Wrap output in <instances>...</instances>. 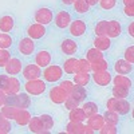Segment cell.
<instances>
[{
  "label": "cell",
  "instance_id": "ee69618b",
  "mask_svg": "<svg viewBox=\"0 0 134 134\" xmlns=\"http://www.w3.org/2000/svg\"><path fill=\"white\" fill-rule=\"evenodd\" d=\"M16 109H18V107H15V106L3 105L2 107H0V111H2V114H3L7 119H12V121H14V115H15Z\"/></svg>",
  "mask_w": 134,
  "mask_h": 134
},
{
  "label": "cell",
  "instance_id": "f35d334b",
  "mask_svg": "<svg viewBox=\"0 0 134 134\" xmlns=\"http://www.w3.org/2000/svg\"><path fill=\"white\" fill-rule=\"evenodd\" d=\"M39 118H40L42 124H43V127L46 129L48 133L52 131V129H54V126H55V118H54L51 114H48V113H43V114H40Z\"/></svg>",
  "mask_w": 134,
  "mask_h": 134
},
{
  "label": "cell",
  "instance_id": "7402d4cb",
  "mask_svg": "<svg viewBox=\"0 0 134 134\" xmlns=\"http://www.w3.org/2000/svg\"><path fill=\"white\" fill-rule=\"evenodd\" d=\"M79 57H82V55H78V57H67V58H63L62 62H59L66 75H70L71 76L72 74H75L76 63H78Z\"/></svg>",
  "mask_w": 134,
  "mask_h": 134
},
{
  "label": "cell",
  "instance_id": "4dcf8cb0",
  "mask_svg": "<svg viewBox=\"0 0 134 134\" xmlns=\"http://www.w3.org/2000/svg\"><path fill=\"white\" fill-rule=\"evenodd\" d=\"M85 122H86V124H87L88 126H90V127H93V129L95 130V133H98V130L103 126L105 119H103L102 113H97V114H94V115L87 117Z\"/></svg>",
  "mask_w": 134,
  "mask_h": 134
},
{
  "label": "cell",
  "instance_id": "4316f807",
  "mask_svg": "<svg viewBox=\"0 0 134 134\" xmlns=\"http://www.w3.org/2000/svg\"><path fill=\"white\" fill-rule=\"evenodd\" d=\"M81 107L83 109L86 117H90V115H94L97 113H100V106L98 102H95V100L93 99H86L85 102L81 103Z\"/></svg>",
  "mask_w": 134,
  "mask_h": 134
},
{
  "label": "cell",
  "instance_id": "8d00e7d4",
  "mask_svg": "<svg viewBox=\"0 0 134 134\" xmlns=\"http://www.w3.org/2000/svg\"><path fill=\"white\" fill-rule=\"evenodd\" d=\"M83 125H85V122L69 121V122L64 125V131H66V133H70V134H82Z\"/></svg>",
  "mask_w": 134,
  "mask_h": 134
},
{
  "label": "cell",
  "instance_id": "74e56055",
  "mask_svg": "<svg viewBox=\"0 0 134 134\" xmlns=\"http://www.w3.org/2000/svg\"><path fill=\"white\" fill-rule=\"evenodd\" d=\"M106 30H107V19H99L95 21V24L93 27V34L94 36H102L106 35Z\"/></svg>",
  "mask_w": 134,
  "mask_h": 134
},
{
  "label": "cell",
  "instance_id": "f1b7e54d",
  "mask_svg": "<svg viewBox=\"0 0 134 134\" xmlns=\"http://www.w3.org/2000/svg\"><path fill=\"white\" fill-rule=\"evenodd\" d=\"M20 91H23V82L19 76H9L8 81V88L5 94H19Z\"/></svg>",
  "mask_w": 134,
  "mask_h": 134
},
{
  "label": "cell",
  "instance_id": "7c38bea8",
  "mask_svg": "<svg viewBox=\"0 0 134 134\" xmlns=\"http://www.w3.org/2000/svg\"><path fill=\"white\" fill-rule=\"evenodd\" d=\"M46 95L50 99V102L54 103V105H63L64 100L67 99V97H69V94H67L58 83L57 85H50Z\"/></svg>",
  "mask_w": 134,
  "mask_h": 134
},
{
  "label": "cell",
  "instance_id": "7a4b0ae2",
  "mask_svg": "<svg viewBox=\"0 0 134 134\" xmlns=\"http://www.w3.org/2000/svg\"><path fill=\"white\" fill-rule=\"evenodd\" d=\"M58 52L60 54L62 58L83 55L81 42L78 39H74L69 35H66V34H63L58 40Z\"/></svg>",
  "mask_w": 134,
  "mask_h": 134
},
{
  "label": "cell",
  "instance_id": "52a82bcc",
  "mask_svg": "<svg viewBox=\"0 0 134 134\" xmlns=\"http://www.w3.org/2000/svg\"><path fill=\"white\" fill-rule=\"evenodd\" d=\"M48 86L50 85L43 78H38V79L23 82V91H26L27 94H30L34 98H40L43 95H46Z\"/></svg>",
  "mask_w": 134,
  "mask_h": 134
},
{
  "label": "cell",
  "instance_id": "d4e9b609",
  "mask_svg": "<svg viewBox=\"0 0 134 134\" xmlns=\"http://www.w3.org/2000/svg\"><path fill=\"white\" fill-rule=\"evenodd\" d=\"M83 57L90 62V63H94L99 59H102L103 57H106V54H103L102 51H99L98 48H95L93 44H90L85 51H83Z\"/></svg>",
  "mask_w": 134,
  "mask_h": 134
},
{
  "label": "cell",
  "instance_id": "5bb4252c",
  "mask_svg": "<svg viewBox=\"0 0 134 134\" xmlns=\"http://www.w3.org/2000/svg\"><path fill=\"white\" fill-rule=\"evenodd\" d=\"M124 35V24L119 19H107V30L106 36H109L111 40H118Z\"/></svg>",
  "mask_w": 134,
  "mask_h": 134
},
{
  "label": "cell",
  "instance_id": "db71d44e",
  "mask_svg": "<svg viewBox=\"0 0 134 134\" xmlns=\"http://www.w3.org/2000/svg\"><path fill=\"white\" fill-rule=\"evenodd\" d=\"M98 2H99V0H86V3L91 7V9H95V8H97Z\"/></svg>",
  "mask_w": 134,
  "mask_h": 134
},
{
  "label": "cell",
  "instance_id": "d590c367",
  "mask_svg": "<svg viewBox=\"0 0 134 134\" xmlns=\"http://www.w3.org/2000/svg\"><path fill=\"white\" fill-rule=\"evenodd\" d=\"M69 121H74V122H85L86 121V114H85V111L81 106H78L75 109H71L69 110Z\"/></svg>",
  "mask_w": 134,
  "mask_h": 134
},
{
  "label": "cell",
  "instance_id": "681fc988",
  "mask_svg": "<svg viewBox=\"0 0 134 134\" xmlns=\"http://www.w3.org/2000/svg\"><path fill=\"white\" fill-rule=\"evenodd\" d=\"M124 34H126V35L130 38V40L133 42V38H134V21L133 20L127 21V24L124 27Z\"/></svg>",
  "mask_w": 134,
  "mask_h": 134
},
{
  "label": "cell",
  "instance_id": "f5cc1de1",
  "mask_svg": "<svg viewBox=\"0 0 134 134\" xmlns=\"http://www.w3.org/2000/svg\"><path fill=\"white\" fill-rule=\"evenodd\" d=\"M119 2V7L124 5H134V0H118Z\"/></svg>",
  "mask_w": 134,
  "mask_h": 134
},
{
  "label": "cell",
  "instance_id": "277c9868",
  "mask_svg": "<svg viewBox=\"0 0 134 134\" xmlns=\"http://www.w3.org/2000/svg\"><path fill=\"white\" fill-rule=\"evenodd\" d=\"M54 15H55V8L51 5H39L34 9L32 12V21H36L39 24H43L48 28L52 27L54 21Z\"/></svg>",
  "mask_w": 134,
  "mask_h": 134
},
{
  "label": "cell",
  "instance_id": "44dd1931",
  "mask_svg": "<svg viewBox=\"0 0 134 134\" xmlns=\"http://www.w3.org/2000/svg\"><path fill=\"white\" fill-rule=\"evenodd\" d=\"M111 85H113V86H119V87H125V88H129V90H133V78L130 75L113 74V78H111Z\"/></svg>",
  "mask_w": 134,
  "mask_h": 134
},
{
  "label": "cell",
  "instance_id": "9f6ffc18",
  "mask_svg": "<svg viewBox=\"0 0 134 134\" xmlns=\"http://www.w3.org/2000/svg\"><path fill=\"white\" fill-rule=\"evenodd\" d=\"M0 34H2V32H0Z\"/></svg>",
  "mask_w": 134,
  "mask_h": 134
},
{
  "label": "cell",
  "instance_id": "9c48e42d",
  "mask_svg": "<svg viewBox=\"0 0 134 134\" xmlns=\"http://www.w3.org/2000/svg\"><path fill=\"white\" fill-rule=\"evenodd\" d=\"M42 71H43L42 67H39L38 64H35L32 60H28V62H24L23 70H21L19 78L21 79V82L38 79V78H42Z\"/></svg>",
  "mask_w": 134,
  "mask_h": 134
},
{
  "label": "cell",
  "instance_id": "f546056e",
  "mask_svg": "<svg viewBox=\"0 0 134 134\" xmlns=\"http://www.w3.org/2000/svg\"><path fill=\"white\" fill-rule=\"evenodd\" d=\"M71 79L75 85L88 87L91 85V72H75L71 75Z\"/></svg>",
  "mask_w": 134,
  "mask_h": 134
},
{
  "label": "cell",
  "instance_id": "9a60e30c",
  "mask_svg": "<svg viewBox=\"0 0 134 134\" xmlns=\"http://www.w3.org/2000/svg\"><path fill=\"white\" fill-rule=\"evenodd\" d=\"M111 71L113 74L121 75H133V63H129L124 58H117L111 62Z\"/></svg>",
  "mask_w": 134,
  "mask_h": 134
},
{
  "label": "cell",
  "instance_id": "f907efd6",
  "mask_svg": "<svg viewBox=\"0 0 134 134\" xmlns=\"http://www.w3.org/2000/svg\"><path fill=\"white\" fill-rule=\"evenodd\" d=\"M74 2H75V0H58V8H63V9L71 11Z\"/></svg>",
  "mask_w": 134,
  "mask_h": 134
},
{
  "label": "cell",
  "instance_id": "7bdbcfd3",
  "mask_svg": "<svg viewBox=\"0 0 134 134\" xmlns=\"http://www.w3.org/2000/svg\"><path fill=\"white\" fill-rule=\"evenodd\" d=\"M12 55H14L12 50H0V70H3L5 67V64L8 63Z\"/></svg>",
  "mask_w": 134,
  "mask_h": 134
},
{
  "label": "cell",
  "instance_id": "ab89813d",
  "mask_svg": "<svg viewBox=\"0 0 134 134\" xmlns=\"http://www.w3.org/2000/svg\"><path fill=\"white\" fill-rule=\"evenodd\" d=\"M75 72H91V63L88 62L83 55L79 57V59H78Z\"/></svg>",
  "mask_w": 134,
  "mask_h": 134
},
{
  "label": "cell",
  "instance_id": "cb8c5ba5",
  "mask_svg": "<svg viewBox=\"0 0 134 134\" xmlns=\"http://www.w3.org/2000/svg\"><path fill=\"white\" fill-rule=\"evenodd\" d=\"M15 43L16 38L14 36V34H0V50H15ZM15 52V51H14Z\"/></svg>",
  "mask_w": 134,
  "mask_h": 134
},
{
  "label": "cell",
  "instance_id": "6da1fadb",
  "mask_svg": "<svg viewBox=\"0 0 134 134\" xmlns=\"http://www.w3.org/2000/svg\"><path fill=\"white\" fill-rule=\"evenodd\" d=\"M40 47V42H36L28 36H26L23 32L21 35H19L16 38V43H15V52L19 57L23 59L24 62H28L32 59L34 54L36 52V50Z\"/></svg>",
  "mask_w": 134,
  "mask_h": 134
},
{
  "label": "cell",
  "instance_id": "83f0119b",
  "mask_svg": "<svg viewBox=\"0 0 134 134\" xmlns=\"http://www.w3.org/2000/svg\"><path fill=\"white\" fill-rule=\"evenodd\" d=\"M111 62H113V59L107 58V55H106L102 59L91 63V72H100V71L111 70Z\"/></svg>",
  "mask_w": 134,
  "mask_h": 134
},
{
  "label": "cell",
  "instance_id": "30bf717a",
  "mask_svg": "<svg viewBox=\"0 0 134 134\" xmlns=\"http://www.w3.org/2000/svg\"><path fill=\"white\" fill-rule=\"evenodd\" d=\"M35 64H38L39 67L44 69V67H47L48 64H51L55 58H54V52L50 50V48H46V47H39L36 50V52L34 54V57L31 59Z\"/></svg>",
  "mask_w": 134,
  "mask_h": 134
},
{
  "label": "cell",
  "instance_id": "836d02e7",
  "mask_svg": "<svg viewBox=\"0 0 134 134\" xmlns=\"http://www.w3.org/2000/svg\"><path fill=\"white\" fill-rule=\"evenodd\" d=\"M15 122L12 119H7L2 111H0V134H8V133H12L15 129Z\"/></svg>",
  "mask_w": 134,
  "mask_h": 134
},
{
  "label": "cell",
  "instance_id": "c3c4849f",
  "mask_svg": "<svg viewBox=\"0 0 134 134\" xmlns=\"http://www.w3.org/2000/svg\"><path fill=\"white\" fill-rule=\"evenodd\" d=\"M8 81H9V75H7L5 72H0V90H3L4 93L8 88Z\"/></svg>",
  "mask_w": 134,
  "mask_h": 134
},
{
  "label": "cell",
  "instance_id": "ac0fdd59",
  "mask_svg": "<svg viewBox=\"0 0 134 134\" xmlns=\"http://www.w3.org/2000/svg\"><path fill=\"white\" fill-rule=\"evenodd\" d=\"M32 115L34 114H32L31 109H20V107H18L16 111H15V115H14L15 126L16 127H27Z\"/></svg>",
  "mask_w": 134,
  "mask_h": 134
},
{
  "label": "cell",
  "instance_id": "8992f818",
  "mask_svg": "<svg viewBox=\"0 0 134 134\" xmlns=\"http://www.w3.org/2000/svg\"><path fill=\"white\" fill-rule=\"evenodd\" d=\"M64 76H66V74H64V71L62 69L60 63H58V62H52L47 67H44L43 71H42V78L48 85H57V83H59Z\"/></svg>",
  "mask_w": 134,
  "mask_h": 134
},
{
  "label": "cell",
  "instance_id": "bcb514c9",
  "mask_svg": "<svg viewBox=\"0 0 134 134\" xmlns=\"http://www.w3.org/2000/svg\"><path fill=\"white\" fill-rule=\"evenodd\" d=\"M122 58L125 60H127L129 63H134V46L133 44H129L125 48L124 54H122Z\"/></svg>",
  "mask_w": 134,
  "mask_h": 134
},
{
  "label": "cell",
  "instance_id": "3957f363",
  "mask_svg": "<svg viewBox=\"0 0 134 134\" xmlns=\"http://www.w3.org/2000/svg\"><path fill=\"white\" fill-rule=\"evenodd\" d=\"M64 34L78 40L86 38L90 34V20L87 18H74Z\"/></svg>",
  "mask_w": 134,
  "mask_h": 134
},
{
  "label": "cell",
  "instance_id": "2e32d148",
  "mask_svg": "<svg viewBox=\"0 0 134 134\" xmlns=\"http://www.w3.org/2000/svg\"><path fill=\"white\" fill-rule=\"evenodd\" d=\"M91 44H93L95 48H98L99 51H102L103 54L107 55V54H110L111 51H113L115 42L111 40L106 35H102V36H94L93 40H91Z\"/></svg>",
  "mask_w": 134,
  "mask_h": 134
},
{
  "label": "cell",
  "instance_id": "ba28073f",
  "mask_svg": "<svg viewBox=\"0 0 134 134\" xmlns=\"http://www.w3.org/2000/svg\"><path fill=\"white\" fill-rule=\"evenodd\" d=\"M23 34L26 36L36 40V42H43L48 36L50 34V28L43 26V24H39L36 21H30V23L24 27L23 30Z\"/></svg>",
  "mask_w": 134,
  "mask_h": 134
},
{
  "label": "cell",
  "instance_id": "ffe728a7",
  "mask_svg": "<svg viewBox=\"0 0 134 134\" xmlns=\"http://www.w3.org/2000/svg\"><path fill=\"white\" fill-rule=\"evenodd\" d=\"M114 111H117L122 118L127 117L131 113V99L130 98H121V99L117 98Z\"/></svg>",
  "mask_w": 134,
  "mask_h": 134
},
{
  "label": "cell",
  "instance_id": "603a6c76",
  "mask_svg": "<svg viewBox=\"0 0 134 134\" xmlns=\"http://www.w3.org/2000/svg\"><path fill=\"white\" fill-rule=\"evenodd\" d=\"M27 131L34 133V134H43V133H48L46 129L43 127V124L39 118V115H32L28 125H27Z\"/></svg>",
  "mask_w": 134,
  "mask_h": 134
},
{
  "label": "cell",
  "instance_id": "7dc6e473",
  "mask_svg": "<svg viewBox=\"0 0 134 134\" xmlns=\"http://www.w3.org/2000/svg\"><path fill=\"white\" fill-rule=\"evenodd\" d=\"M63 106H64V109H67V110H71V109H75V107H78V106H81V103L78 102L76 99H74L71 95H69V97H67V99L64 100Z\"/></svg>",
  "mask_w": 134,
  "mask_h": 134
},
{
  "label": "cell",
  "instance_id": "8fae6325",
  "mask_svg": "<svg viewBox=\"0 0 134 134\" xmlns=\"http://www.w3.org/2000/svg\"><path fill=\"white\" fill-rule=\"evenodd\" d=\"M23 66H24V60L16 52H14V55L11 57V59L3 69V72H5L9 76H19L21 70H23Z\"/></svg>",
  "mask_w": 134,
  "mask_h": 134
},
{
  "label": "cell",
  "instance_id": "4fadbf2b",
  "mask_svg": "<svg viewBox=\"0 0 134 134\" xmlns=\"http://www.w3.org/2000/svg\"><path fill=\"white\" fill-rule=\"evenodd\" d=\"M18 24V20L14 12H4L0 15V32L4 34H14L15 28Z\"/></svg>",
  "mask_w": 134,
  "mask_h": 134
},
{
  "label": "cell",
  "instance_id": "b9f144b4",
  "mask_svg": "<svg viewBox=\"0 0 134 134\" xmlns=\"http://www.w3.org/2000/svg\"><path fill=\"white\" fill-rule=\"evenodd\" d=\"M58 85H59V86H60V87H62L63 90H64L67 94H69V95L72 93L74 87H75V83L72 82V79H71V78H67V75L63 78V79H62V81H60Z\"/></svg>",
  "mask_w": 134,
  "mask_h": 134
},
{
  "label": "cell",
  "instance_id": "d6a6232c",
  "mask_svg": "<svg viewBox=\"0 0 134 134\" xmlns=\"http://www.w3.org/2000/svg\"><path fill=\"white\" fill-rule=\"evenodd\" d=\"M97 8H99L103 12H111L119 8V2L118 0H99Z\"/></svg>",
  "mask_w": 134,
  "mask_h": 134
},
{
  "label": "cell",
  "instance_id": "e575fe53",
  "mask_svg": "<svg viewBox=\"0 0 134 134\" xmlns=\"http://www.w3.org/2000/svg\"><path fill=\"white\" fill-rule=\"evenodd\" d=\"M131 93L133 90H129V88H125V87H119V86H113L111 85L110 87V94L111 97H114V98H130L131 97Z\"/></svg>",
  "mask_w": 134,
  "mask_h": 134
},
{
  "label": "cell",
  "instance_id": "816d5d0a",
  "mask_svg": "<svg viewBox=\"0 0 134 134\" xmlns=\"http://www.w3.org/2000/svg\"><path fill=\"white\" fill-rule=\"evenodd\" d=\"M82 134H95V130L93 127H90L87 124L83 125V130H82Z\"/></svg>",
  "mask_w": 134,
  "mask_h": 134
},
{
  "label": "cell",
  "instance_id": "5b68a950",
  "mask_svg": "<svg viewBox=\"0 0 134 134\" xmlns=\"http://www.w3.org/2000/svg\"><path fill=\"white\" fill-rule=\"evenodd\" d=\"M75 16L72 15L71 11L63 9V8H55V15H54V21H52V28L58 32H66L69 28L70 23L72 21Z\"/></svg>",
  "mask_w": 134,
  "mask_h": 134
},
{
  "label": "cell",
  "instance_id": "f6af8a7d",
  "mask_svg": "<svg viewBox=\"0 0 134 134\" xmlns=\"http://www.w3.org/2000/svg\"><path fill=\"white\" fill-rule=\"evenodd\" d=\"M118 11H121V14L124 15L126 19L133 20V18H134V5H124V7H119Z\"/></svg>",
  "mask_w": 134,
  "mask_h": 134
},
{
  "label": "cell",
  "instance_id": "d6986e66",
  "mask_svg": "<svg viewBox=\"0 0 134 134\" xmlns=\"http://www.w3.org/2000/svg\"><path fill=\"white\" fill-rule=\"evenodd\" d=\"M71 12L75 18H87L88 15H91L93 9L86 3V0H75L71 8Z\"/></svg>",
  "mask_w": 134,
  "mask_h": 134
},
{
  "label": "cell",
  "instance_id": "60d3db41",
  "mask_svg": "<svg viewBox=\"0 0 134 134\" xmlns=\"http://www.w3.org/2000/svg\"><path fill=\"white\" fill-rule=\"evenodd\" d=\"M119 133V126L109 124V122H105L103 126L98 130V134H117Z\"/></svg>",
  "mask_w": 134,
  "mask_h": 134
},
{
  "label": "cell",
  "instance_id": "e0dca14e",
  "mask_svg": "<svg viewBox=\"0 0 134 134\" xmlns=\"http://www.w3.org/2000/svg\"><path fill=\"white\" fill-rule=\"evenodd\" d=\"M113 71H100V72H91V83L97 87H109L111 85Z\"/></svg>",
  "mask_w": 134,
  "mask_h": 134
},
{
  "label": "cell",
  "instance_id": "11a10c76",
  "mask_svg": "<svg viewBox=\"0 0 134 134\" xmlns=\"http://www.w3.org/2000/svg\"><path fill=\"white\" fill-rule=\"evenodd\" d=\"M5 103V93L3 90H0V107Z\"/></svg>",
  "mask_w": 134,
  "mask_h": 134
},
{
  "label": "cell",
  "instance_id": "484cf974",
  "mask_svg": "<svg viewBox=\"0 0 134 134\" xmlns=\"http://www.w3.org/2000/svg\"><path fill=\"white\" fill-rule=\"evenodd\" d=\"M74 99H76L79 103L85 102L86 99L90 98V91H88V87H85V86H79V85H75L72 93L70 94Z\"/></svg>",
  "mask_w": 134,
  "mask_h": 134
},
{
  "label": "cell",
  "instance_id": "1f68e13d",
  "mask_svg": "<svg viewBox=\"0 0 134 134\" xmlns=\"http://www.w3.org/2000/svg\"><path fill=\"white\" fill-rule=\"evenodd\" d=\"M102 115H103L105 122H109V124H113V125H117V126L121 127V122H122V119H124V118H122V117L117 113V111L105 109V110L102 111Z\"/></svg>",
  "mask_w": 134,
  "mask_h": 134
}]
</instances>
